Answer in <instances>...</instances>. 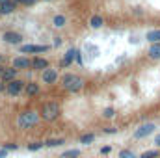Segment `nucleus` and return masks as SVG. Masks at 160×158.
I'll use <instances>...</instances> for the list:
<instances>
[{"label": "nucleus", "instance_id": "nucleus-1", "mask_svg": "<svg viewBox=\"0 0 160 158\" xmlns=\"http://www.w3.org/2000/svg\"><path fill=\"white\" fill-rule=\"evenodd\" d=\"M38 121H39V114H36V112H22L19 119H17V125L21 126V128H32V126H36L38 125Z\"/></svg>", "mask_w": 160, "mask_h": 158}, {"label": "nucleus", "instance_id": "nucleus-2", "mask_svg": "<svg viewBox=\"0 0 160 158\" xmlns=\"http://www.w3.org/2000/svg\"><path fill=\"white\" fill-rule=\"evenodd\" d=\"M62 86L67 89V91H71V93H77L82 89V86H84V82L80 77L77 75H63V78H62Z\"/></svg>", "mask_w": 160, "mask_h": 158}, {"label": "nucleus", "instance_id": "nucleus-3", "mask_svg": "<svg viewBox=\"0 0 160 158\" xmlns=\"http://www.w3.org/2000/svg\"><path fill=\"white\" fill-rule=\"evenodd\" d=\"M58 116H60V104L58 102L50 101V102H45L43 104V108H41V117L43 119L52 121V119H56Z\"/></svg>", "mask_w": 160, "mask_h": 158}, {"label": "nucleus", "instance_id": "nucleus-4", "mask_svg": "<svg viewBox=\"0 0 160 158\" xmlns=\"http://www.w3.org/2000/svg\"><path fill=\"white\" fill-rule=\"evenodd\" d=\"M22 89H26V86H24V82H21V80H11V82H8V86H6V91L9 93V95H21L22 93Z\"/></svg>", "mask_w": 160, "mask_h": 158}, {"label": "nucleus", "instance_id": "nucleus-5", "mask_svg": "<svg viewBox=\"0 0 160 158\" xmlns=\"http://www.w3.org/2000/svg\"><path fill=\"white\" fill-rule=\"evenodd\" d=\"M155 123H145V125H142L136 132H134V136L136 138H145V136H149V134H153L155 132Z\"/></svg>", "mask_w": 160, "mask_h": 158}, {"label": "nucleus", "instance_id": "nucleus-6", "mask_svg": "<svg viewBox=\"0 0 160 158\" xmlns=\"http://www.w3.org/2000/svg\"><path fill=\"white\" fill-rule=\"evenodd\" d=\"M2 39L6 41V43H9V45H17V43L22 41V37H21V34H17V32H4Z\"/></svg>", "mask_w": 160, "mask_h": 158}, {"label": "nucleus", "instance_id": "nucleus-7", "mask_svg": "<svg viewBox=\"0 0 160 158\" xmlns=\"http://www.w3.org/2000/svg\"><path fill=\"white\" fill-rule=\"evenodd\" d=\"M56 80H58L56 69H45V71H43V82H45V84H54Z\"/></svg>", "mask_w": 160, "mask_h": 158}, {"label": "nucleus", "instance_id": "nucleus-8", "mask_svg": "<svg viewBox=\"0 0 160 158\" xmlns=\"http://www.w3.org/2000/svg\"><path fill=\"white\" fill-rule=\"evenodd\" d=\"M45 50H47L45 45H24V47H21V52H24V54H28V52H45Z\"/></svg>", "mask_w": 160, "mask_h": 158}, {"label": "nucleus", "instance_id": "nucleus-9", "mask_svg": "<svg viewBox=\"0 0 160 158\" xmlns=\"http://www.w3.org/2000/svg\"><path fill=\"white\" fill-rule=\"evenodd\" d=\"M30 65H32V62L26 60V58H15L13 60V67L15 69H28Z\"/></svg>", "mask_w": 160, "mask_h": 158}, {"label": "nucleus", "instance_id": "nucleus-10", "mask_svg": "<svg viewBox=\"0 0 160 158\" xmlns=\"http://www.w3.org/2000/svg\"><path fill=\"white\" fill-rule=\"evenodd\" d=\"M13 9H15V2H11V0L0 4V15H9V13H13Z\"/></svg>", "mask_w": 160, "mask_h": 158}, {"label": "nucleus", "instance_id": "nucleus-11", "mask_svg": "<svg viewBox=\"0 0 160 158\" xmlns=\"http://www.w3.org/2000/svg\"><path fill=\"white\" fill-rule=\"evenodd\" d=\"M17 71L19 69H4V73H2V80L4 82H11V80H15V77H17Z\"/></svg>", "mask_w": 160, "mask_h": 158}, {"label": "nucleus", "instance_id": "nucleus-12", "mask_svg": "<svg viewBox=\"0 0 160 158\" xmlns=\"http://www.w3.org/2000/svg\"><path fill=\"white\" fill-rule=\"evenodd\" d=\"M149 56L153 60H160V43H153L149 48Z\"/></svg>", "mask_w": 160, "mask_h": 158}, {"label": "nucleus", "instance_id": "nucleus-13", "mask_svg": "<svg viewBox=\"0 0 160 158\" xmlns=\"http://www.w3.org/2000/svg\"><path fill=\"white\" fill-rule=\"evenodd\" d=\"M32 67H34V69H48V62L43 60V58H36V60L32 62Z\"/></svg>", "mask_w": 160, "mask_h": 158}, {"label": "nucleus", "instance_id": "nucleus-14", "mask_svg": "<svg viewBox=\"0 0 160 158\" xmlns=\"http://www.w3.org/2000/svg\"><path fill=\"white\" fill-rule=\"evenodd\" d=\"M62 143H65L63 138H52V140H47V141H45L47 147H60Z\"/></svg>", "mask_w": 160, "mask_h": 158}, {"label": "nucleus", "instance_id": "nucleus-15", "mask_svg": "<svg viewBox=\"0 0 160 158\" xmlns=\"http://www.w3.org/2000/svg\"><path fill=\"white\" fill-rule=\"evenodd\" d=\"M52 22H54V26H56V28H63V26H65V22H67V19H65V15H56Z\"/></svg>", "mask_w": 160, "mask_h": 158}, {"label": "nucleus", "instance_id": "nucleus-16", "mask_svg": "<svg viewBox=\"0 0 160 158\" xmlns=\"http://www.w3.org/2000/svg\"><path fill=\"white\" fill-rule=\"evenodd\" d=\"M89 24H91V28H101L102 26V17L101 15H93L89 19Z\"/></svg>", "mask_w": 160, "mask_h": 158}, {"label": "nucleus", "instance_id": "nucleus-17", "mask_svg": "<svg viewBox=\"0 0 160 158\" xmlns=\"http://www.w3.org/2000/svg\"><path fill=\"white\" fill-rule=\"evenodd\" d=\"M26 93H28V95H38V93H39V86H38L36 82L26 84Z\"/></svg>", "mask_w": 160, "mask_h": 158}, {"label": "nucleus", "instance_id": "nucleus-18", "mask_svg": "<svg viewBox=\"0 0 160 158\" xmlns=\"http://www.w3.org/2000/svg\"><path fill=\"white\" fill-rule=\"evenodd\" d=\"M147 41H151V43H160V30L149 32V34H147Z\"/></svg>", "mask_w": 160, "mask_h": 158}, {"label": "nucleus", "instance_id": "nucleus-19", "mask_svg": "<svg viewBox=\"0 0 160 158\" xmlns=\"http://www.w3.org/2000/svg\"><path fill=\"white\" fill-rule=\"evenodd\" d=\"M95 141V134H84L82 138H80V143H84V145H89V143H93Z\"/></svg>", "mask_w": 160, "mask_h": 158}, {"label": "nucleus", "instance_id": "nucleus-20", "mask_svg": "<svg viewBox=\"0 0 160 158\" xmlns=\"http://www.w3.org/2000/svg\"><path fill=\"white\" fill-rule=\"evenodd\" d=\"M78 156H80L78 149H71V151H65V153L62 155V158H78Z\"/></svg>", "mask_w": 160, "mask_h": 158}, {"label": "nucleus", "instance_id": "nucleus-21", "mask_svg": "<svg viewBox=\"0 0 160 158\" xmlns=\"http://www.w3.org/2000/svg\"><path fill=\"white\" fill-rule=\"evenodd\" d=\"M157 156H158V151H155V149H153V151H145L140 158H157Z\"/></svg>", "mask_w": 160, "mask_h": 158}, {"label": "nucleus", "instance_id": "nucleus-22", "mask_svg": "<svg viewBox=\"0 0 160 158\" xmlns=\"http://www.w3.org/2000/svg\"><path fill=\"white\" fill-rule=\"evenodd\" d=\"M119 158H138L132 151H121L119 153Z\"/></svg>", "mask_w": 160, "mask_h": 158}, {"label": "nucleus", "instance_id": "nucleus-23", "mask_svg": "<svg viewBox=\"0 0 160 158\" xmlns=\"http://www.w3.org/2000/svg\"><path fill=\"white\" fill-rule=\"evenodd\" d=\"M41 147H43V143H39V141H36V143H30V145H28V149H30V151H38V149H41Z\"/></svg>", "mask_w": 160, "mask_h": 158}, {"label": "nucleus", "instance_id": "nucleus-24", "mask_svg": "<svg viewBox=\"0 0 160 158\" xmlns=\"http://www.w3.org/2000/svg\"><path fill=\"white\" fill-rule=\"evenodd\" d=\"M102 116H104V117H112V116H114V110H112V108H106Z\"/></svg>", "mask_w": 160, "mask_h": 158}, {"label": "nucleus", "instance_id": "nucleus-25", "mask_svg": "<svg viewBox=\"0 0 160 158\" xmlns=\"http://www.w3.org/2000/svg\"><path fill=\"white\" fill-rule=\"evenodd\" d=\"M110 151H112V149H110V147H102V149H101V153H102V155H108V153H110Z\"/></svg>", "mask_w": 160, "mask_h": 158}, {"label": "nucleus", "instance_id": "nucleus-26", "mask_svg": "<svg viewBox=\"0 0 160 158\" xmlns=\"http://www.w3.org/2000/svg\"><path fill=\"white\" fill-rule=\"evenodd\" d=\"M6 155H8V153H6V147L0 149V158H6Z\"/></svg>", "mask_w": 160, "mask_h": 158}, {"label": "nucleus", "instance_id": "nucleus-27", "mask_svg": "<svg viewBox=\"0 0 160 158\" xmlns=\"http://www.w3.org/2000/svg\"><path fill=\"white\" fill-rule=\"evenodd\" d=\"M6 149H11V151H13V149H17V145H13V143H9V145H6Z\"/></svg>", "mask_w": 160, "mask_h": 158}, {"label": "nucleus", "instance_id": "nucleus-28", "mask_svg": "<svg viewBox=\"0 0 160 158\" xmlns=\"http://www.w3.org/2000/svg\"><path fill=\"white\" fill-rule=\"evenodd\" d=\"M38 0H26V6H32V4H36Z\"/></svg>", "mask_w": 160, "mask_h": 158}, {"label": "nucleus", "instance_id": "nucleus-29", "mask_svg": "<svg viewBox=\"0 0 160 158\" xmlns=\"http://www.w3.org/2000/svg\"><path fill=\"white\" fill-rule=\"evenodd\" d=\"M155 143H157V145H158V147H160V134H158V136H157V138H155Z\"/></svg>", "mask_w": 160, "mask_h": 158}, {"label": "nucleus", "instance_id": "nucleus-30", "mask_svg": "<svg viewBox=\"0 0 160 158\" xmlns=\"http://www.w3.org/2000/svg\"><path fill=\"white\" fill-rule=\"evenodd\" d=\"M15 4H26V0H13Z\"/></svg>", "mask_w": 160, "mask_h": 158}, {"label": "nucleus", "instance_id": "nucleus-31", "mask_svg": "<svg viewBox=\"0 0 160 158\" xmlns=\"http://www.w3.org/2000/svg\"><path fill=\"white\" fill-rule=\"evenodd\" d=\"M4 89H6V86H4V84L0 82V91H4Z\"/></svg>", "mask_w": 160, "mask_h": 158}, {"label": "nucleus", "instance_id": "nucleus-32", "mask_svg": "<svg viewBox=\"0 0 160 158\" xmlns=\"http://www.w3.org/2000/svg\"><path fill=\"white\" fill-rule=\"evenodd\" d=\"M2 73H4V67H0V77H2Z\"/></svg>", "mask_w": 160, "mask_h": 158}, {"label": "nucleus", "instance_id": "nucleus-33", "mask_svg": "<svg viewBox=\"0 0 160 158\" xmlns=\"http://www.w3.org/2000/svg\"><path fill=\"white\" fill-rule=\"evenodd\" d=\"M4 2H8V0H0V4H4Z\"/></svg>", "mask_w": 160, "mask_h": 158}, {"label": "nucleus", "instance_id": "nucleus-34", "mask_svg": "<svg viewBox=\"0 0 160 158\" xmlns=\"http://www.w3.org/2000/svg\"><path fill=\"white\" fill-rule=\"evenodd\" d=\"M2 60H4V58H2V56H0V62H2Z\"/></svg>", "mask_w": 160, "mask_h": 158}]
</instances>
